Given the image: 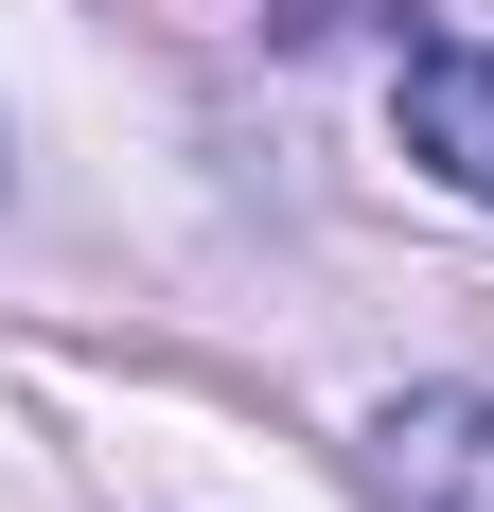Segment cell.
<instances>
[{
	"instance_id": "obj_1",
	"label": "cell",
	"mask_w": 494,
	"mask_h": 512,
	"mask_svg": "<svg viewBox=\"0 0 494 512\" xmlns=\"http://www.w3.org/2000/svg\"><path fill=\"white\" fill-rule=\"evenodd\" d=\"M371 512H494V389H406L371 407Z\"/></svg>"
},
{
	"instance_id": "obj_2",
	"label": "cell",
	"mask_w": 494,
	"mask_h": 512,
	"mask_svg": "<svg viewBox=\"0 0 494 512\" xmlns=\"http://www.w3.org/2000/svg\"><path fill=\"white\" fill-rule=\"evenodd\" d=\"M389 124H406V159H424L442 195H477V212H494V53H477V36H406Z\"/></svg>"
}]
</instances>
